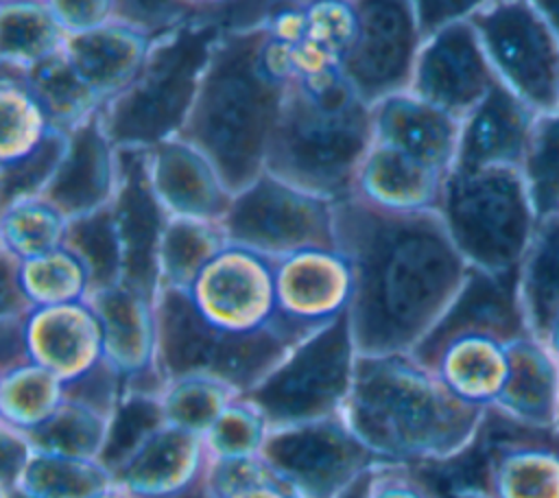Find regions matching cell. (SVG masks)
Segmentation results:
<instances>
[{
  "instance_id": "obj_1",
  "label": "cell",
  "mask_w": 559,
  "mask_h": 498,
  "mask_svg": "<svg viewBox=\"0 0 559 498\" xmlns=\"http://www.w3.org/2000/svg\"><path fill=\"white\" fill-rule=\"evenodd\" d=\"M352 266L349 325L358 356L413 354L465 290L472 266L437 210L391 212L354 194L334 203Z\"/></svg>"
},
{
  "instance_id": "obj_2",
  "label": "cell",
  "mask_w": 559,
  "mask_h": 498,
  "mask_svg": "<svg viewBox=\"0 0 559 498\" xmlns=\"http://www.w3.org/2000/svg\"><path fill=\"white\" fill-rule=\"evenodd\" d=\"M341 415L382 463L426 467L463 454L487 408L454 395L413 354H386L358 356Z\"/></svg>"
},
{
  "instance_id": "obj_3",
  "label": "cell",
  "mask_w": 559,
  "mask_h": 498,
  "mask_svg": "<svg viewBox=\"0 0 559 498\" xmlns=\"http://www.w3.org/2000/svg\"><path fill=\"white\" fill-rule=\"evenodd\" d=\"M266 24L225 28L177 138L199 149L236 197L266 164L286 87L262 63Z\"/></svg>"
},
{
  "instance_id": "obj_4",
  "label": "cell",
  "mask_w": 559,
  "mask_h": 498,
  "mask_svg": "<svg viewBox=\"0 0 559 498\" xmlns=\"http://www.w3.org/2000/svg\"><path fill=\"white\" fill-rule=\"evenodd\" d=\"M373 140L369 107L341 70L288 83L264 170L325 201L352 194Z\"/></svg>"
},
{
  "instance_id": "obj_5",
  "label": "cell",
  "mask_w": 559,
  "mask_h": 498,
  "mask_svg": "<svg viewBox=\"0 0 559 498\" xmlns=\"http://www.w3.org/2000/svg\"><path fill=\"white\" fill-rule=\"evenodd\" d=\"M223 33L218 4L210 2L203 15L153 42L133 83L98 111L116 149H153L179 135Z\"/></svg>"
},
{
  "instance_id": "obj_6",
  "label": "cell",
  "mask_w": 559,
  "mask_h": 498,
  "mask_svg": "<svg viewBox=\"0 0 559 498\" xmlns=\"http://www.w3.org/2000/svg\"><path fill=\"white\" fill-rule=\"evenodd\" d=\"M437 212L472 271L489 277L518 273L539 223L520 168L452 170Z\"/></svg>"
},
{
  "instance_id": "obj_7",
  "label": "cell",
  "mask_w": 559,
  "mask_h": 498,
  "mask_svg": "<svg viewBox=\"0 0 559 498\" xmlns=\"http://www.w3.org/2000/svg\"><path fill=\"white\" fill-rule=\"evenodd\" d=\"M415 470L428 485L469 487L487 498H559V428L528 426L487 408L463 454Z\"/></svg>"
},
{
  "instance_id": "obj_8",
  "label": "cell",
  "mask_w": 559,
  "mask_h": 498,
  "mask_svg": "<svg viewBox=\"0 0 559 498\" xmlns=\"http://www.w3.org/2000/svg\"><path fill=\"white\" fill-rule=\"evenodd\" d=\"M356 360L358 352L345 312L299 343L245 398L262 411L271 428L336 417L352 391Z\"/></svg>"
},
{
  "instance_id": "obj_9",
  "label": "cell",
  "mask_w": 559,
  "mask_h": 498,
  "mask_svg": "<svg viewBox=\"0 0 559 498\" xmlns=\"http://www.w3.org/2000/svg\"><path fill=\"white\" fill-rule=\"evenodd\" d=\"M469 22L496 79L533 111H559V35L539 4L483 2Z\"/></svg>"
},
{
  "instance_id": "obj_10",
  "label": "cell",
  "mask_w": 559,
  "mask_h": 498,
  "mask_svg": "<svg viewBox=\"0 0 559 498\" xmlns=\"http://www.w3.org/2000/svg\"><path fill=\"white\" fill-rule=\"evenodd\" d=\"M221 227L229 245L271 260L314 249L338 251L334 203L266 170L234 197Z\"/></svg>"
},
{
  "instance_id": "obj_11",
  "label": "cell",
  "mask_w": 559,
  "mask_h": 498,
  "mask_svg": "<svg viewBox=\"0 0 559 498\" xmlns=\"http://www.w3.org/2000/svg\"><path fill=\"white\" fill-rule=\"evenodd\" d=\"M260 459L297 498H338L382 463L352 432L343 415L271 428Z\"/></svg>"
},
{
  "instance_id": "obj_12",
  "label": "cell",
  "mask_w": 559,
  "mask_h": 498,
  "mask_svg": "<svg viewBox=\"0 0 559 498\" xmlns=\"http://www.w3.org/2000/svg\"><path fill=\"white\" fill-rule=\"evenodd\" d=\"M358 35L341 72L369 105L406 92L421 44L413 2H356Z\"/></svg>"
},
{
  "instance_id": "obj_13",
  "label": "cell",
  "mask_w": 559,
  "mask_h": 498,
  "mask_svg": "<svg viewBox=\"0 0 559 498\" xmlns=\"http://www.w3.org/2000/svg\"><path fill=\"white\" fill-rule=\"evenodd\" d=\"M190 297L201 317L218 332L262 330L280 319L275 260L229 245L201 271Z\"/></svg>"
},
{
  "instance_id": "obj_14",
  "label": "cell",
  "mask_w": 559,
  "mask_h": 498,
  "mask_svg": "<svg viewBox=\"0 0 559 498\" xmlns=\"http://www.w3.org/2000/svg\"><path fill=\"white\" fill-rule=\"evenodd\" d=\"M118 151V188L109 203L120 247L122 286L155 301L159 293V245L168 214L148 177L146 149Z\"/></svg>"
},
{
  "instance_id": "obj_15",
  "label": "cell",
  "mask_w": 559,
  "mask_h": 498,
  "mask_svg": "<svg viewBox=\"0 0 559 498\" xmlns=\"http://www.w3.org/2000/svg\"><path fill=\"white\" fill-rule=\"evenodd\" d=\"M496 83L476 28L461 20L419 44L406 92L465 120Z\"/></svg>"
},
{
  "instance_id": "obj_16",
  "label": "cell",
  "mask_w": 559,
  "mask_h": 498,
  "mask_svg": "<svg viewBox=\"0 0 559 498\" xmlns=\"http://www.w3.org/2000/svg\"><path fill=\"white\" fill-rule=\"evenodd\" d=\"M103 325L105 360L122 380V393L162 395L166 378L157 356L155 301L114 286L87 297Z\"/></svg>"
},
{
  "instance_id": "obj_17",
  "label": "cell",
  "mask_w": 559,
  "mask_h": 498,
  "mask_svg": "<svg viewBox=\"0 0 559 498\" xmlns=\"http://www.w3.org/2000/svg\"><path fill=\"white\" fill-rule=\"evenodd\" d=\"M26 358L74 384L105 365L103 325L90 301L35 308L22 321Z\"/></svg>"
},
{
  "instance_id": "obj_18",
  "label": "cell",
  "mask_w": 559,
  "mask_h": 498,
  "mask_svg": "<svg viewBox=\"0 0 559 498\" xmlns=\"http://www.w3.org/2000/svg\"><path fill=\"white\" fill-rule=\"evenodd\" d=\"M277 312L288 323L317 332L347 312L352 266L341 251H301L275 260Z\"/></svg>"
},
{
  "instance_id": "obj_19",
  "label": "cell",
  "mask_w": 559,
  "mask_h": 498,
  "mask_svg": "<svg viewBox=\"0 0 559 498\" xmlns=\"http://www.w3.org/2000/svg\"><path fill=\"white\" fill-rule=\"evenodd\" d=\"M210 463L201 435L164 424L114 472V481L127 498H181L205 485Z\"/></svg>"
},
{
  "instance_id": "obj_20",
  "label": "cell",
  "mask_w": 559,
  "mask_h": 498,
  "mask_svg": "<svg viewBox=\"0 0 559 498\" xmlns=\"http://www.w3.org/2000/svg\"><path fill=\"white\" fill-rule=\"evenodd\" d=\"M146 151L151 186L168 218H225L234 194L199 149L173 138Z\"/></svg>"
},
{
  "instance_id": "obj_21",
  "label": "cell",
  "mask_w": 559,
  "mask_h": 498,
  "mask_svg": "<svg viewBox=\"0 0 559 498\" xmlns=\"http://www.w3.org/2000/svg\"><path fill=\"white\" fill-rule=\"evenodd\" d=\"M98 111L70 133L68 153L41 192V199L68 221L103 210L118 188V151Z\"/></svg>"
},
{
  "instance_id": "obj_22",
  "label": "cell",
  "mask_w": 559,
  "mask_h": 498,
  "mask_svg": "<svg viewBox=\"0 0 559 498\" xmlns=\"http://www.w3.org/2000/svg\"><path fill=\"white\" fill-rule=\"evenodd\" d=\"M537 116V111H533L498 81L480 100V105L461 122L459 151L452 170H522L528 138Z\"/></svg>"
},
{
  "instance_id": "obj_23",
  "label": "cell",
  "mask_w": 559,
  "mask_h": 498,
  "mask_svg": "<svg viewBox=\"0 0 559 498\" xmlns=\"http://www.w3.org/2000/svg\"><path fill=\"white\" fill-rule=\"evenodd\" d=\"M461 122L411 92H400L373 105V142L448 177L456 162Z\"/></svg>"
},
{
  "instance_id": "obj_24",
  "label": "cell",
  "mask_w": 559,
  "mask_h": 498,
  "mask_svg": "<svg viewBox=\"0 0 559 498\" xmlns=\"http://www.w3.org/2000/svg\"><path fill=\"white\" fill-rule=\"evenodd\" d=\"M153 42L142 31L111 17L96 28L68 35L63 52L107 105L140 74Z\"/></svg>"
},
{
  "instance_id": "obj_25",
  "label": "cell",
  "mask_w": 559,
  "mask_h": 498,
  "mask_svg": "<svg viewBox=\"0 0 559 498\" xmlns=\"http://www.w3.org/2000/svg\"><path fill=\"white\" fill-rule=\"evenodd\" d=\"M448 177L371 140L352 194L391 212L437 210Z\"/></svg>"
},
{
  "instance_id": "obj_26",
  "label": "cell",
  "mask_w": 559,
  "mask_h": 498,
  "mask_svg": "<svg viewBox=\"0 0 559 498\" xmlns=\"http://www.w3.org/2000/svg\"><path fill=\"white\" fill-rule=\"evenodd\" d=\"M498 413L550 428L559 408V360L535 336L524 334L509 347V376L496 404Z\"/></svg>"
},
{
  "instance_id": "obj_27",
  "label": "cell",
  "mask_w": 559,
  "mask_h": 498,
  "mask_svg": "<svg viewBox=\"0 0 559 498\" xmlns=\"http://www.w3.org/2000/svg\"><path fill=\"white\" fill-rule=\"evenodd\" d=\"M13 72L24 81L50 124L66 133L79 129L103 107V100L70 63L63 48L26 70Z\"/></svg>"
},
{
  "instance_id": "obj_28",
  "label": "cell",
  "mask_w": 559,
  "mask_h": 498,
  "mask_svg": "<svg viewBox=\"0 0 559 498\" xmlns=\"http://www.w3.org/2000/svg\"><path fill=\"white\" fill-rule=\"evenodd\" d=\"M515 297L528 334L539 341L559 310V214L537 223L533 242L515 273Z\"/></svg>"
},
{
  "instance_id": "obj_29",
  "label": "cell",
  "mask_w": 559,
  "mask_h": 498,
  "mask_svg": "<svg viewBox=\"0 0 559 498\" xmlns=\"http://www.w3.org/2000/svg\"><path fill=\"white\" fill-rule=\"evenodd\" d=\"M15 489L28 498H98L116 489V481L98 459H81L33 448Z\"/></svg>"
},
{
  "instance_id": "obj_30",
  "label": "cell",
  "mask_w": 559,
  "mask_h": 498,
  "mask_svg": "<svg viewBox=\"0 0 559 498\" xmlns=\"http://www.w3.org/2000/svg\"><path fill=\"white\" fill-rule=\"evenodd\" d=\"M66 31L55 17L50 2L4 0L0 4V55L2 66L26 70L63 48Z\"/></svg>"
},
{
  "instance_id": "obj_31",
  "label": "cell",
  "mask_w": 559,
  "mask_h": 498,
  "mask_svg": "<svg viewBox=\"0 0 559 498\" xmlns=\"http://www.w3.org/2000/svg\"><path fill=\"white\" fill-rule=\"evenodd\" d=\"M68 384L31 360L2 369L0 415L2 424L28 435L44 426L66 402Z\"/></svg>"
},
{
  "instance_id": "obj_32",
  "label": "cell",
  "mask_w": 559,
  "mask_h": 498,
  "mask_svg": "<svg viewBox=\"0 0 559 498\" xmlns=\"http://www.w3.org/2000/svg\"><path fill=\"white\" fill-rule=\"evenodd\" d=\"M227 247L221 223L168 218L159 245V286L190 290L201 271Z\"/></svg>"
},
{
  "instance_id": "obj_33",
  "label": "cell",
  "mask_w": 559,
  "mask_h": 498,
  "mask_svg": "<svg viewBox=\"0 0 559 498\" xmlns=\"http://www.w3.org/2000/svg\"><path fill=\"white\" fill-rule=\"evenodd\" d=\"M114 411L116 408H107L92 400L68 393L61 408L44 426L28 432L26 439L35 450L41 452L98 459Z\"/></svg>"
},
{
  "instance_id": "obj_34",
  "label": "cell",
  "mask_w": 559,
  "mask_h": 498,
  "mask_svg": "<svg viewBox=\"0 0 559 498\" xmlns=\"http://www.w3.org/2000/svg\"><path fill=\"white\" fill-rule=\"evenodd\" d=\"M63 247L83 264L87 273V297L122 284L120 247L109 205L68 221Z\"/></svg>"
},
{
  "instance_id": "obj_35",
  "label": "cell",
  "mask_w": 559,
  "mask_h": 498,
  "mask_svg": "<svg viewBox=\"0 0 559 498\" xmlns=\"http://www.w3.org/2000/svg\"><path fill=\"white\" fill-rule=\"evenodd\" d=\"M238 395L234 387L214 376L192 374L168 380L159 402L166 424L203 437Z\"/></svg>"
},
{
  "instance_id": "obj_36",
  "label": "cell",
  "mask_w": 559,
  "mask_h": 498,
  "mask_svg": "<svg viewBox=\"0 0 559 498\" xmlns=\"http://www.w3.org/2000/svg\"><path fill=\"white\" fill-rule=\"evenodd\" d=\"M68 218L41 197L22 199L2 208V251L15 260H31L63 247Z\"/></svg>"
},
{
  "instance_id": "obj_37",
  "label": "cell",
  "mask_w": 559,
  "mask_h": 498,
  "mask_svg": "<svg viewBox=\"0 0 559 498\" xmlns=\"http://www.w3.org/2000/svg\"><path fill=\"white\" fill-rule=\"evenodd\" d=\"M17 277L33 308L85 301L90 290L83 264L66 247L31 260H17Z\"/></svg>"
},
{
  "instance_id": "obj_38",
  "label": "cell",
  "mask_w": 559,
  "mask_h": 498,
  "mask_svg": "<svg viewBox=\"0 0 559 498\" xmlns=\"http://www.w3.org/2000/svg\"><path fill=\"white\" fill-rule=\"evenodd\" d=\"M2 107V166L31 155L55 129L24 81L9 68H2L0 83Z\"/></svg>"
},
{
  "instance_id": "obj_39",
  "label": "cell",
  "mask_w": 559,
  "mask_h": 498,
  "mask_svg": "<svg viewBox=\"0 0 559 498\" xmlns=\"http://www.w3.org/2000/svg\"><path fill=\"white\" fill-rule=\"evenodd\" d=\"M522 177L537 218L559 214V111L537 116L522 164Z\"/></svg>"
},
{
  "instance_id": "obj_40",
  "label": "cell",
  "mask_w": 559,
  "mask_h": 498,
  "mask_svg": "<svg viewBox=\"0 0 559 498\" xmlns=\"http://www.w3.org/2000/svg\"><path fill=\"white\" fill-rule=\"evenodd\" d=\"M164 424L166 417L159 395L122 393L111 415L98 461L114 474Z\"/></svg>"
},
{
  "instance_id": "obj_41",
  "label": "cell",
  "mask_w": 559,
  "mask_h": 498,
  "mask_svg": "<svg viewBox=\"0 0 559 498\" xmlns=\"http://www.w3.org/2000/svg\"><path fill=\"white\" fill-rule=\"evenodd\" d=\"M271 426L262 411L238 395L203 435L212 461L260 459Z\"/></svg>"
},
{
  "instance_id": "obj_42",
  "label": "cell",
  "mask_w": 559,
  "mask_h": 498,
  "mask_svg": "<svg viewBox=\"0 0 559 498\" xmlns=\"http://www.w3.org/2000/svg\"><path fill=\"white\" fill-rule=\"evenodd\" d=\"M70 146V133L52 129L46 140L24 159L2 166V208L22 199L41 197Z\"/></svg>"
},
{
  "instance_id": "obj_43",
  "label": "cell",
  "mask_w": 559,
  "mask_h": 498,
  "mask_svg": "<svg viewBox=\"0 0 559 498\" xmlns=\"http://www.w3.org/2000/svg\"><path fill=\"white\" fill-rule=\"evenodd\" d=\"M306 39L341 61L358 35L356 2H306Z\"/></svg>"
},
{
  "instance_id": "obj_44",
  "label": "cell",
  "mask_w": 559,
  "mask_h": 498,
  "mask_svg": "<svg viewBox=\"0 0 559 498\" xmlns=\"http://www.w3.org/2000/svg\"><path fill=\"white\" fill-rule=\"evenodd\" d=\"M205 9L207 2H114V20L157 39L203 15Z\"/></svg>"
},
{
  "instance_id": "obj_45",
  "label": "cell",
  "mask_w": 559,
  "mask_h": 498,
  "mask_svg": "<svg viewBox=\"0 0 559 498\" xmlns=\"http://www.w3.org/2000/svg\"><path fill=\"white\" fill-rule=\"evenodd\" d=\"M365 498H437L415 467L378 463L367 472Z\"/></svg>"
},
{
  "instance_id": "obj_46",
  "label": "cell",
  "mask_w": 559,
  "mask_h": 498,
  "mask_svg": "<svg viewBox=\"0 0 559 498\" xmlns=\"http://www.w3.org/2000/svg\"><path fill=\"white\" fill-rule=\"evenodd\" d=\"M483 2H413L421 42L461 20H469Z\"/></svg>"
},
{
  "instance_id": "obj_47",
  "label": "cell",
  "mask_w": 559,
  "mask_h": 498,
  "mask_svg": "<svg viewBox=\"0 0 559 498\" xmlns=\"http://www.w3.org/2000/svg\"><path fill=\"white\" fill-rule=\"evenodd\" d=\"M66 35L96 28L114 17V2H50Z\"/></svg>"
},
{
  "instance_id": "obj_48",
  "label": "cell",
  "mask_w": 559,
  "mask_h": 498,
  "mask_svg": "<svg viewBox=\"0 0 559 498\" xmlns=\"http://www.w3.org/2000/svg\"><path fill=\"white\" fill-rule=\"evenodd\" d=\"M31 454L33 446L26 435L2 424V494L15 489Z\"/></svg>"
},
{
  "instance_id": "obj_49",
  "label": "cell",
  "mask_w": 559,
  "mask_h": 498,
  "mask_svg": "<svg viewBox=\"0 0 559 498\" xmlns=\"http://www.w3.org/2000/svg\"><path fill=\"white\" fill-rule=\"evenodd\" d=\"M227 498H297V496H293L280 481H275L271 476V478H264L249 487H242Z\"/></svg>"
},
{
  "instance_id": "obj_50",
  "label": "cell",
  "mask_w": 559,
  "mask_h": 498,
  "mask_svg": "<svg viewBox=\"0 0 559 498\" xmlns=\"http://www.w3.org/2000/svg\"><path fill=\"white\" fill-rule=\"evenodd\" d=\"M539 343L546 345V347L552 352V356L559 360V310H557V312L552 315V319L548 321V325H546V330H544Z\"/></svg>"
},
{
  "instance_id": "obj_51",
  "label": "cell",
  "mask_w": 559,
  "mask_h": 498,
  "mask_svg": "<svg viewBox=\"0 0 559 498\" xmlns=\"http://www.w3.org/2000/svg\"><path fill=\"white\" fill-rule=\"evenodd\" d=\"M430 489L435 491L437 498H487L478 489H469V487H435V485H430Z\"/></svg>"
},
{
  "instance_id": "obj_52",
  "label": "cell",
  "mask_w": 559,
  "mask_h": 498,
  "mask_svg": "<svg viewBox=\"0 0 559 498\" xmlns=\"http://www.w3.org/2000/svg\"><path fill=\"white\" fill-rule=\"evenodd\" d=\"M539 4V9L544 11V15L548 17V22L552 24V28L557 31V35H559V2H537Z\"/></svg>"
},
{
  "instance_id": "obj_53",
  "label": "cell",
  "mask_w": 559,
  "mask_h": 498,
  "mask_svg": "<svg viewBox=\"0 0 559 498\" xmlns=\"http://www.w3.org/2000/svg\"><path fill=\"white\" fill-rule=\"evenodd\" d=\"M365 487H367V474H362L347 491H343L338 498H365Z\"/></svg>"
},
{
  "instance_id": "obj_54",
  "label": "cell",
  "mask_w": 559,
  "mask_h": 498,
  "mask_svg": "<svg viewBox=\"0 0 559 498\" xmlns=\"http://www.w3.org/2000/svg\"><path fill=\"white\" fill-rule=\"evenodd\" d=\"M181 498H216V496L203 485V487H199V489H194V491H190V494H186Z\"/></svg>"
},
{
  "instance_id": "obj_55",
  "label": "cell",
  "mask_w": 559,
  "mask_h": 498,
  "mask_svg": "<svg viewBox=\"0 0 559 498\" xmlns=\"http://www.w3.org/2000/svg\"><path fill=\"white\" fill-rule=\"evenodd\" d=\"M98 498H127V496L116 487V489H111V491H107V494H103V496H98Z\"/></svg>"
},
{
  "instance_id": "obj_56",
  "label": "cell",
  "mask_w": 559,
  "mask_h": 498,
  "mask_svg": "<svg viewBox=\"0 0 559 498\" xmlns=\"http://www.w3.org/2000/svg\"><path fill=\"white\" fill-rule=\"evenodd\" d=\"M2 498H28V496H24L22 491L13 489V491H7V494H2Z\"/></svg>"
},
{
  "instance_id": "obj_57",
  "label": "cell",
  "mask_w": 559,
  "mask_h": 498,
  "mask_svg": "<svg viewBox=\"0 0 559 498\" xmlns=\"http://www.w3.org/2000/svg\"><path fill=\"white\" fill-rule=\"evenodd\" d=\"M557 428H559V408H557V424H555Z\"/></svg>"
}]
</instances>
